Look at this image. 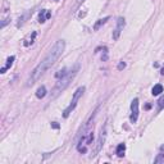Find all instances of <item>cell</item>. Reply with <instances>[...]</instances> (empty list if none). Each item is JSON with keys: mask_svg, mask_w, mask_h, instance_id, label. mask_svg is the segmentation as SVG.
<instances>
[{"mask_svg": "<svg viewBox=\"0 0 164 164\" xmlns=\"http://www.w3.org/2000/svg\"><path fill=\"white\" fill-rule=\"evenodd\" d=\"M64 48H65V42L63 40H58L55 44H54L53 48L49 50V53L46 54L45 58H44L34 68V71L31 72V76H30L28 82H27L28 86H32L41 76H44V73H45L54 63L60 58V55L63 54V51H64Z\"/></svg>", "mask_w": 164, "mask_h": 164, "instance_id": "obj_1", "label": "cell"}, {"mask_svg": "<svg viewBox=\"0 0 164 164\" xmlns=\"http://www.w3.org/2000/svg\"><path fill=\"white\" fill-rule=\"evenodd\" d=\"M78 71H80V64H76L75 67H72L69 71H67L65 75H63L62 77H59L58 82L55 83L53 91H51V99H55L60 92H63L68 86H69L71 82L75 80V77L77 76Z\"/></svg>", "mask_w": 164, "mask_h": 164, "instance_id": "obj_2", "label": "cell"}, {"mask_svg": "<svg viewBox=\"0 0 164 164\" xmlns=\"http://www.w3.org/2000/svg\"><path fill=\"white\" fill-rule=\"evenodd\" d=\"M83 92H85V86L78 87V89L76 90V92L73 94V96H72V101H71V104L64 109V112H63V117H64V118H68V117H69V114L76 109L78 100L81 99V96L83 95Z\"/></svg>", "mask_w": 164, "mask_h": 164, "instance_id": "obj_3", "label": "cell"}, {"mask_svg": "<svg viewBox=\"0 0 164 164\" xmlns=\"http://www.w3.org/2000/svg\"><path fill=\"white\" fill-rule=\"evenodd\" d=\"M105 138H106V124H104V127L101 128V131H100L99 138H97V142H96V147H95V150H94V154H91V158L96 157V155L99 154V151L101 150L104 142H105Z\"/></svg>", "mask_w": 164, "mask_h": 164, "instance_id": "obj_4", "label": "cell"}, {"mask_svg": "<svg viewBox=\"0 0 164 164\" xmlns=\"http://www.w3.org/2000/svg\"><path fill=\"white\" fill-rule=\"evenodd\" d=\"M131 112H132V114L130 117V121L131 123H136L138 119V99L137 97H135L132 100V103H131Z\"/></svg>", "mask_w": 164, "mask_h": 164, "instance_id": "obj_5", "label": "cell"}, {"mask_svg": "<svg viewBox=\"0 0 164 164\" xmlns=\"http://www.w3.org/2000/svg\"><path fill=\"white\" fill-rule=\"evenodd\" d=\"M124 26H126L124 18L119 17L118 19H117V27H116V30L113 31V40H118L119 39V36H121V34H122L123 28H124Z\"/></svg>", "mask_w": 164, "mask_h": 164, "instance_id": "obj_6", "label": "cell"}, {"mask_svg": "<svg viewBox=\"0 0 164 164\" xmlns=\"http://www.w3.org/2000/svg\"><path fill=\"white\" fill-rule=\"evenodd\" d=\"M50 17H51V13L49 12V10H46V9H42L40 12V14H39V22L40 23H44V22L48 21Z\"/></svg>", "mask_w": 164, "mask_h": 164, "instance_id": "obj_7", "label": "cell"}, {"mask_svg": "<svg viewBox=\"0 0 164 164\" xmlns=\"http://www.w3.org/2000/svg\"><path fill=\"white\" fill-rule=\"evenodd\" d=\"M109 19H110V17H109V15H108V17H104V18H101V19H99V21L96 22V23L94 24V31H97V30H99L100 27L103 26V24H105V23H106V22H108Z\"/></svg>", "mask_w": 164, "mask_h": 164, "instance_id": "obj_8", "label": "cell"}, {"mask_svg": "<svg viewBox=\"0 0 164 164\" xmlns=\"http://www.w3.org/2000/svg\"><path fill=\"white\" fill-rule=\"evenodd\" d=\"M36 96L39 97V99H44V97L46 96V87L45 86H40L39 89H37Z\"/></svg>", "mask_w": 164, "mask_h": 164, "instance_id": "obj_9", "label": "cell"}, {"mask_svg": "<svg viewBox=\"0 0 164 164\" xmlns=\"http://www.w3.org/2000/svg\"><path fill=\"white\" fill-rule=\"evenodd\" d=\"M163 92V86L160 83H158V85H155L154 87H153V90H151V94L154 95V96H157V95H160Z\"/></svg>", "mask_w": 164, "mask_h": 164, "instance_id": "obj_10", "label": "cell"}, {"mask_svg": "<svg viewBox=\"0 0 164 164\" xmlns=\"http://www.w3.org/2000/svg\"><path fill=\"white\" fill-rule=\"evenodd\" d=\"M124 151H126V145L119 144L118 146H117V150H116L117 155H118V157H123V155H124Z\"/></svg>", "mask_w": 164, "mask_h": 164, "instance_id": "obj_11", "label": "cell"}, {"mask_svg": "<svg viewBox=\"0 0 164 164\" xmlns=\"http://www.w3.org/2000/svg\"><path fill=\"white\" fill-rule=\"evenodd\" d=\"M14 59H15V58H14L13 55L9 56V58L7 59V64H5V68H7V69H9V68L13 65V62H14Z\"/></svg>", "mask_w": 164, "mask_h": 164, "instance_id": "obj_12", "label": "cell"}, {"mask_svg": "<svg viewBox=\"0 0 164 164\" xmlns=\"http://www.w3.org/2000/svg\"><path fill=\"white\" fill-rule=\"evenodd\" d=\"M35 37H36V32H32V35H31V39L30 40H26L24 41V46H28V45H31L32 42H34V40H35Z\"/></svg>", "mask_w": 164, "mask_h": 164, "instance_id": "obj_13", "label": "cell"}, {"mask_svg": "<svg viewBox=\"0 0 164 164\" xmlns=\"http://www.w3.org/2000/svg\"><path fill=\"white\" fill-rule=\"evenodd\" d=\"M164 162V153H160V154H158V157L154 159V163H163Z\"/></svg>", "mask_w": 164, "mask_h": 164, "instance_id": "obj_14", "label": "cell"}, {"mask_svg": "<svg viewBox=\"0 0 164 164\" xmlns=\"http://www.w3.org/2000/svg\"><path fill=\"white\" fill-rule=\"evenodd\" d=\"M101 59H103V62L108 60V51H106V49H104V55L101 56Z\"/></svg>", "mask_w": 164, "mask_h": 164, "instance_id": "obj_15", "label": "cell"}, {"mask_svg": "<svg viewBox=\"0 0 164 164\" xmlns=\"http://www.w3.org/2000/svg\"><path fill=\"white\" fill-rule=\"evenodd\" d=\"M124 68H126V63H124V62H121V63L118 64V69L122 71V69H124Z\"/></svg>", "mask_w": 164, "mask_h": 164, "instance_id": "obj_16", "label": "cell"}, {"mask_svg": "<svg viewBox=\"0 0 164 164\" xmlns=\"http://www.w3.org/2000/svg\"><path fill=\"white\" fill-rule=\"evenodd\" d=\"M158 104H159V108H164V97H162V99L158 101Z\"/></svg>", "mask_w": 164, "mask_h": 164, "instance_id": "obj_17", "label": "cell"}, {"mask_svg": "<svg viewBox=\"0 0 164 164\" xmlns=\"http://www.w3.org/2000/svg\"><path fill=\"white\" fill-rule=\"evenodd\" d=\"M51 127L55 128V130H58V128H59V124H58L56 122H53V123H51Z\"/></svg>", "mask_w": 164, "mask_h": 164, "instance_id": "obj_18", "label": "cell"}, {"mask_svg": "<svg viewBox=\"0 0 164 164\" xmlns=\"http://www.w3.org/2000/svg\"><path fill=\"white\" fill-rule=\"evenodd\" d=\"M8 22H9V19H4V21H3V23H1V28H4V27L7 26Z\"/></svg>", "mask_w": 164, "mask_h": 164, "instance_id": "obj_19", "label": "cell"}, {"mask_svg": "<svg viewBox=\"0 0 164 164\" xmlns=\"http://www.w3.org/2000/svg\"><path fill=\"white\" fill-rule=\"evenodd\" d=\"M5 71H7V68L3 67V68H1V71H0V73H5Z\"/></svg>", "mask_w": 164, "mask_h": 164, "instance_id": "obj_20", "label": "cell"}, {"mask_svg": "<svg viewBox=\"0 0 164 164\" xmlns=\"http://www.w3.org/2000/svg\"><path fill=\"white\" fill-rule=\"evenodd\" d=\"M160 73H162V75L164 76V65H163V68H162V69H160Z\"/></svg>", "mask_w": 164, "mask_h": 164, "instance_id": "obj_21", "label": "cell"}, {"mask_svg": "<svg viewBox=\"0 0 164 164\" xmlns=\"http://www.w3.org/2000/svg\"><path fill=\"white\" fill-rule=\"evenodd\" d=\"M160 150H162V151H164V145H162V146H160Z\"/></svg>", "mask_w": 164, "mask_h": 164, "instance_id": "obj_22", "label": "cell"}, {"mask_svg": "<svg viewBox=\"0 0 164 164\" xmlns=\"http://www.w3.org/2000/svg\"><path fill=\"white\" fill-rule=\"evenodd\" d=\"M85 0H78V4H81V3H83Z\"/></svg>", "mask_w": 164, "mask_h": 164, "instance_id": "obj_23", "label": "cell"}]
</instances>
